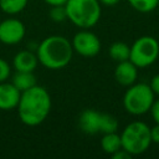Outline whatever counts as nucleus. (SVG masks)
<instances>
[{
	"label": "nucleus",
	"mask_w": 159,
	"mask_h": 159,
	"mask_svg": "<svg viewBox=\"0 0 159 159\" xmlns=\"http://www.w3.org/2000/svg\"><path fill=\"white\" fill-rule=\"evenodd\" d=\"M52 101L48 91L39 84L21 92L17 103V114L20 120L29 127L41 124L50 114Z\"/></svg>",
	"instance_id": "obj_1"
},
{
	"label": "nucleus",
	"mask_w": 159,
	"mask_h": 159,
	"mask_svg": "<svg viewBox=\"0 0 159 159\" xmlns=\"http://www.w3.org/2000/svg\"><path fill=\"white\" fill-rule=\"evenodd\" d=\"M35 52L39 63L48 70H61L66 67L73 57L71 41L61 35L47 36L37 45Z\"/></svg>",
	"instance_id": "obj_2"
},
{
	"label": "nucleus",
	"mask_w": 159,
	"mask_h": 159,
	"mask_svg": "<svg viewBox=\"0 0 159 159\" xmlns=\"http://www.w3.org/2000/svg\"><path fill=\"white\" fill-rule=\"evenodd\" d=\"M67 20L80 29H91L101 19L102 5L98 0H67Z\"/></svg>",
	"instance_id": "obj_3"
},
{
	"label": "nucleus",
	"mask_w": 159,
	"mask_h": 159,
	"mask_svg": "<svg viewBox=\"0 0 159 159\" xmlns=\"http://www.w3.org/2000/svg\"><path fill=\"white\" fill-rule=\"evenodd\" d=\"M120 140L122 148L125 149L132 157L143 154L152 144L150 127L142 120H133L122 130Z\"/></svg>",
	"instance_id": "obj_4"
},
{
	"label": "nucleus",
	"mask_w": 159,
	"mask_h": 159,
	"mask_svg": "<svg viewBox=\"0 0 159 159\" xmlns=\"http://www.w3.org/2000/svg\"><path fill=\"white\" fill-rule=\"evenodd\" d=\"M154 96L149 83L135 82L127 87L123 96V107L132 116H143L149 112L155 99Z\"/></svg>",
	"instance_id": "obj_5"
},
{
	"label": "nucleus",
	"mask_w": 159,
	"mask_h": 159,
	"mask_svg": "<svg viewBox=\"0 0 159 159\" xmlns=\"http://www.w3.org/2000/svg\"><path fill=\"white\" fill-rule=\"evenodd\" d=\"M159 57V42L155 37L144 35L138 37L130 46L129 60L138 67L144 68L153 65Z\"/></svg>",
	"instance_id": "obj_6"
},
{
	"label": "nucleus",
	"mask_w": 159,
	"mask_h": 159,
	"mask_svg": "<svg viewBox=\"0 0 159 159\" xmlns=\"http://www.w3.org/2000/svg\"><path fill=\"white\" fill-rule=\"evenodd\" d=\"M71 43L73 52L82 57L97 56L102 47L99 37L88 29H82L81 31L76 32L71 40Z\"/></svg>",
	"instance_id": "obj_7"
},
{
	"label": "nucleus",
	"mask_w": 159,
	"mask_h": 159,
	"mask_svg": "<svg viewBox=\"0 0 159 159\" xmlns=\"http://www.w3.org/2000/svg\"><path fill=\"white\" fill-rule=\"evenodd\" d=\"M25 25L22 21L9 17L0 22V42L4 45H17L25 37Z\"/></svg>",
	"instance_id": "obj_8"
},
{
	"label": "nucleus",
	"mask_w": 159,
	"mask_h": 159,
	"mask_svg": "<svg viewBox=\"0 0 159 159\" xmlns=\"http://www.w3.org/2000/svg\"><path fill=\"white\" fill-rule=\"evenodd\" d=\"M114 78L120 86L129 87L130 84L137 82L138 67L130 60L117 62V66L114 70Z\"/></svg>",
	"instance_id": "obj_9"
},
{
	"label": "nucleus",
	"mask_w": 159,
	"mask_h": 159,
	"mask_svg": "<svg viewBox=\"0 0 159 159\" xmlns=\"http://www.w3.org/2000/svg\"><path fill=\"white\" fill-rule=\"evenodd\" d=\"M101 119L102 112L96 109H84L78 118V127L86 134H98L101 133Z\"/></svg>",
	"instance_id": "obj_10"
},
{
	"label": "nucleus",
	"mask_w": 159,
	"mask_h": 159,
	"mask_svg": "<svg viewBox=\"0 0 159 159\" xmlns=\"http://www.w3.org/2000/svg\"><path fill=\"white\" fill-rule=\"evenodd\" d=\"M21 92L11 82H0V109L12 111L16 109Z\"/></svg>",
	"instance_id": "obj_11"
},
{
	"label": "nucleus",
	"mask_w": 159,
	"mask_h": 159,
	"mask_svg": "<svg viewBox=\"0 0 159 159\" xmlns=\"http://www.w3.org/2000/svg\"><path fill=\"white\" fill-rule=\"evenodd\" d=\"M39 65V60L36 52L32 50H22L19 51L12 58V66L16 71L34 72Z\"/></svg>",
	"instance_id": "obj_12"
},
{
	"label": "nucleus",
	"mask_w": 159,
	"mask_h": 159,
	"mask_svg": "<svg viewBox=\"0 0 159 159\" xmlns=\"http://www.w3.org/2000/svg\"><path fill=\"white\" fill-rule=\"evenodd\" d=\"M11 83L20 92H24L37 84L36 76L34 75V72H25V71H16V73L11 78Z\"/></svg>",
	"instance_id": "obj_13"
},
{
	"label": "nucleus",
	"mask_w": 159,
	"mask_h": 159,
	"mask_svg": "<svg viewBox=\"0 0 159 159\" xmlns=\"http://www.w3.org/2000/svg\"><path fill=\"white\" fill-rule=\"evenodd\" d=\"M101 148H102V150L104 153L112 155L113 153H116L117 150H119L122 148L120 135L117 132L102 134V138H101Z\"/></svg>",
	"instance_id": "obj_14"
},
{
	"label": "nucleus",
	"mask_w": 159,
	"mask_h": 159,
	"mask_svg": "<svg viewBox=\"0 0 159 159\" xmlns=\"http://www.w3.org/2000/svg\"><path fill=\"white\" fill-rule=\"evenodd\" d=\"M108 55H109L111 60H113L114 62H122V61L129 60L130 46L122 41L113 42L108 48Z\"/></svg>",
	"instance_id": "obj_15"
},
{
	"label": "nucleus",
	"mask_w": 159,
	"mask_h": 159,
	"mask_svg": "<svg viewBox=\"0 0 159 159\" xmlns=\"http://www.w3.org/2000/svg\"><path fill=\"white\" fill-rule=\"evenodd\" d=\"M29 0H0V9L9 15H16L25 10Z\"/></svg>",
	"instance_id": "obj_16"
},
{
	"label": "nucleus",
	"mask_w": 159,
	"mask_h": 159,
	"mask_svg": "<svg viewBox=\"0 0 159 159\" xmlns=\"http://www.w3.org/2000/svg\"><path fill=\"white\" fill-rule=\"evenodd\" d=\"M129 5L138 12H152L159 5V0H128Z\"/></svg>",
	"instance_id": "obj_17"
},
{
	"label": "nucleus",
	"mask_w": 159,
	"mask_h": 159,
	"mask_svg": "<svg viewBox=\"0 0 159 159\" xmlns=\"http://www.w3.org/2000/svg\"><path fill=\"white\" fill-rule=\"evenodd\" d=\"M119 127L118 119L109 114V113H102V119H101V134L104 133H112V132H117Z\"/></svg>",
	"instance_id": "obj_18"
},
{
	"label": "nucleus",
	"mask_w": 159,
	"mask_h": 159,
	"mask_svg": "<svg viewBox=\"0 0 159 159\" xmlns=\"http://www.w3.org/2000/svg\"><path fill=\"white\" fill-rule=\"evenodd\" d=\"M48 16L55 22H62V21L67 20V14H66L65 5H55V6H51L50 12H48Z\"/></svg>",
	"instance_id": "obj_19"
},
{
	"label": "nucleus",
	"mask_w": 159,
	"mask_h": 159,
	"mask_svg": "<svg viewBox=\"0 0 159 159\" xmlns=\"http://www.w3.org/2000/svg\"><path fill=\"white\" fill-rule=\"evenodd\" d=\"M10 75H11V67H10V65L4 58L0 57V82L7 81L9 77H10Z\"/></svg>",
	"instance_id": "obj_20"
},
{
	"label": "nucleus",
	"mask_w": 159,
	"mask_h": 159,
	"mask_svg": "<svg viewBox=\"0 0 159 159\" xmlns=\"http://www.w3.org/2000/svg\"><path fill=\"white\" fill-rule=\"evenodd\" d=\"M150 114H152V118L154 119L155 123H159V98L154 99L150 109H149Z\"/></svg>",
	"instance_id": "obj_21"
},
{
	"label": "nucleus",
	"mask_w": 159,
	"mask_h": 159,
	"mask_svg": "<svg viewBox=\"0 0 159 159\" xmlns=\"http://www.w3.org/2000/svg\"><path fill=\"white\" fill-rule=\"evenodd\" d=\"M150 139L152 143L159 144V123H155L153 127H150Z\"/></svg>",
	"instance_id": "obj_22"
},
{
	"label": "nucleus",
	"mask_w": 159,
	"mask_h": 159,
	"mask_svg": "<svg viewBox=\"0 0 159 159\" xmlns=\"http://www.w3.org/2000/svg\"><path fill=\"white\" fill-rule=\"evenodd\" d=\"M149 86H150L152 91L154 92V94L159 96V73H157L152 77L150 82H149Z\"/></svg>",
	"instance_id": "obj_23"
},
{
	"label": "nucleus",
	"mask_w": 159,
	"mask_h": 159,
	"mask_svg": "<svg viewBox=\"0 0 159 159\" xmlns=\"http://www.w3.org/2000/svg\"><path fill=\"white\" fill-rule=\"evenodd\" d=\"M111 157H112L113 159H130V158H132V155H130L125 149H123V148H120L119 150H117L116 153H113Z\"/></svg>",
	"instance_id": "obj_24"
},
{
	"label": "nucleus",
	"mask_w": 159,
	"mask_h": 159,
	"mask_svg": "<svg viewBox=\"0 0 159 159\" xmlns=\"http://www.w3.org/2000/svg\"><path fill=\"white\" fill-rule=\"evenodd\" d=\"M101 5H104V6H113V5H117L120 0H98Z\"/></svg>",
	"instance_id": "obj_25"
},
{
	"label": "nucleus",
	"mask_w": 159,
	"mask_h": 159,
	"mask_svg": "<svg viewBox=\"0 0 159 159\" xmlns=\"http://www.w3.org/2000/svg\"><path fill=\"white\" fill-rule=\"evenodd\" d=\"M43 1L50 6H55V5H65L67 0H43Z\"/></svg>",
	"instance_id": "obj_26"
}]
</instances>
